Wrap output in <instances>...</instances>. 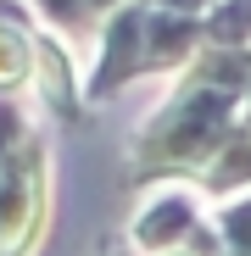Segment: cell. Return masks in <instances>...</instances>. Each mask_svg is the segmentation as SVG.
Returning a JSON list of instances; mask_svg holds the SVG:
<instances>
[{"label": "cell", "mask_w": 251, "mask_h": 256, "mask_svg": "<svg viewBox=\"0 0 251 256\" xmlns=\"http://www.w3.org/2000/svg\"><path fill=\"white\" fill-rule=\"evenodd\" d=\"M240 134V95L212 90L201 78H179V90L167 95V106L145 122V134L134 145V178H179V173H206L229 140Z\"/></svg>", "instance_id": "1"}, {"label": "cell", "mask_w": 251, "mask_h": 256, "mask_svg": "<svg viewBox=\"0 0 251 256\" xmlns=\"http://www.w3.org/2000/svg\"><path fill=\"white\" fill-rule=\"evenodd\" d=\"M201 228V190L190 184H156V195L134 212V245L145 256L184 250V240Z\"/></svg>", "instance_id": "4"}, {"label": "cell", "mask_w": 251, "mask_h": 256, "mask_svg": "<svg viewBox=\"0 0 251 256\" xmlns=\"http://www.w3.org/2000/svg\"><path fill=\"white\" fill-rule=\"evenodd\" d=\"M184 72L245 100V95H251V45H201V56H195Z\"/></svg>", "instance_id": "6"}, {"label": "cell", "mask_w": 251, "mask_h": 256, "mask_svg": "<svg viewBox=\"0 0 251 256\" xmlns=\"http://www.w3.org/2000/svg\"><path fill=\"white\" fill-rule=\"evenodd\" d=\"M23 145H28V134H23V112L0 95V162H6L12 150H23Z\"/></svg>", "instance_id": "11"}, {"label": "cell", "mask_w": 251, "mask_h": 256, "mask_svg": "<svg viewBox=\"0 0 251 256\" xmlns=\"http://www.w3.org/2000/svg\"><path fill=\"white\" fill-rule=\"evenodd\" d=\"M28 6L45 17L51 28H67V34H84V28L95 22V6H90V0H28Z\"/></svg>", "instance_id": "10"}, {"label": "cell", "mask_w": 251, "mask_h": 256, "mask_svg": "<svg viewBox=\"0 0 251 256\" xmlns=\"http://www.w3.org/2000/svg\"><path fill=\"white\" fill-rule=\"evenodd\" d=\"M34 228H39V145L28 140L0 162V256L28 250Z\"/></svg>", "instance_id": "3"}, {"label": "cell", "mask_w": 251, "mask_h": 256, "mask_svg": "<svg viewBox=\"0 0 251 256\" xmlns=\"http://www.w3.org/2000/svg\"><path fill=\"white\" fill-rule=\"evenodd\" d=\"M240 128H245V134H251V95L240 100Z\"/></svg>", "instance_id": "14"}, {"label": "cell", "mask_w": 251, "mask_h": 256, "mask_svg": "<svg viewBox=\"0 0 251 256\" xmlns=\"http://www.w3.org/2000/svg\"><path fill=\"white\" fill-rule=\"evenodd\" d=\"M201 17H173V12H151V28H145V50H151V72H167V67H190L201 56Z\"/></svg>", "instance_id": "5"}, {"label": "cell", "mask_w": 251, "mask_h": 256, "mask_svg": "<svg viewBox=\"0 0 251 256\" xmlns=\"http://www.w3.org/2000/svg\"><path fill=\"white\" fill-rule=\"evenodd\" d=\"M167 256H190V250H167Z\"/></svg>", "instance_id": "15"}, {"label": "cell", "mask_w": 251, "mask_h": 256, "mask_svg": "<svg viewBox=\"0 0 251 256\" xmlns=\"http://www.w3.org/2000/svg\"><path fill=\"white\" fill-rule=\"evenodd\" d=\"M151 12H173V17H206L218 0H145Z\"/></svg>", "instance_id": "12"}, {"label": "cell", "mask_w": 251, "mask_h": 256, "mask_svg": "<svg viewBox=\"0 0 251 256\" xmlns=\"http://www.w3.org/2000/svg\"><path fill=\"white\" fill-rule=\"evenodd\" d=\"M95 6V17H112V12H123V6H134V0H90Z\"/></svg>", "instance_id": "13"}, {"label": "cell", "mask_w": 251, "mask_h": 256, "mask_svg": "<svg viewBox=\"0 0 251 256\" xmlns=\"http://www.w3.org/2000/svg\"><path fill=\"white\" fill-rule=\"evenodd\" d=\"M212 228L223 240V256H251V190L234 195V200H218Z\"/></svg>", "instance_id": "9"}, {"label": "cell", "mask_w": 251, "mask_h": 256, "mask_svg": "<svg viewBox=\"0 0 251 256\" xmlns=\"http://www.w3.org/2000/svg\"><path fill=\"white\" fill-rule=\"evenodd\" d=\"M145 28H151V6L134 0L101 22V56H95V72H90V100H112L117 90H129L140 72H151V50H145Z\"/></svg>", "instance_id": "2"}, {"label": "cell", "mask_w": 251, "mask_h": 256, "mask_svg": "<svg viewBox=\"0 0 251 256\" xmlns=\"http://www.w3.org/2000/svg\"><path fill=\"white\" fill-rule=\"evenodd\" d=\"M201 39L206 45H251V0H218L201 17Z\"/></svg>", "instance_id": "8"}, {"label": "cell", "mask_w": 251, "mask_h": 256, "mask_svg": "<svg viewBox=\"0 0 251 256\" xmlns=\"http://www.w3.org/2000/svg\"><path fill=\"white\" fill-rule=\"evenodd\" d=\"M251 190V134L240 128V134L206 162V173H201V195H212V200H234Z\"/></svg>", "instance_id": "7"}]
</instances>
